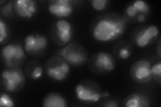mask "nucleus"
Masks as SVG:
<instances>
[{
  "label": "nucleus",
  "mask_w": 161,
  "mask_h": 107,
  "mask_svg": "<svg viewBox=\"0 0 161 107\" xmlns=\"http://www.w3.org/2000/svg\"><path fill=\"white\" fill-rule=\"evenodd\" d=\"M125 22L123 19L114 18H103L94 25L93 36L99 42H109L124 34Z\"/></svg>",
  "instance_id": "nucleus-1"
},
{
  "label": "nucleus",
  "mask_w": 161,
  "mask_h": 107,
  "mask_svg": "<svg viewBox=\"0 0 161 107\" xmlns=\"http://www.w3.org/2000/svg\"><path fill=\"white\" fill-rule=\"evenodd\" d=\"M58 54L69 64L73 66L83 64L87 60L86 54L77 44L71 43L66 47L60 50Z\"/></svg>",
  "instance_id": "nucleus-2"
},
{
  "label": "nucleus",
  "mask_w": 161,
  "mask_h": 107,
  "mask_svg": "<svg viewBox=\"0 0 161 107\" xmlns=\"http://www.w3.org/2000/svg\"><path fill=\"white\" fill-rule=\"evenodd\" d=\"M151 64L147 60H140L134 62L130 69L131 77L138 83H147L152 80Z\"/></svg>",
  "instance_id": "nucleus-3"
},
{
  "label": "nucleus",
  "mask_w": 161,
  "mask_h": 107,
  "mask_svg": "<svg viewBox=\"0 0 161 107\" xmlns=\"http://www.w3.org/2000/svg\"><path fill=\"white\" fill-rule=\"evenodd\" d=\"M5 88L9 92L18 90L24 83V76L19 69L5 70L2 74Z\"/></svg>",
  "instance_id": "nucleus-4"
},
{
  "label": "nucleus",
  "mask_w": 161,
  "mask_h": 107,
  "mask_svg": "<svg viewBox=\"0 0 161 107\" xmlns=\"http://www.w3.org/2000/svg\"><path fill=\"white\" fill-rule=\"evenodd\" d=\"M48 41L47 38L38 34H30L25 38L24 50L31 54L42 52L47 47Z\"/></svg>",
  "instance_id": "nucleus-5"
},
{
  "label": "nucleus",
  "mask_w": 161,
  "mask_h": 107,
  "mask_svg": "<svg viewBox=\"0 0 161 107\" xmlns=\"http://www.w3.org/2000/svg\"><path fill=\"white\" fill-rule=\"evenodd\" d=\"M22 46L19 44H9L2 49V57L7 66H11L14 62L22 60L25 57V52Z\"/></svg>",
  "instance_id": "nucleus-6"
},
{
  "label": "nucleus",
  "mask_w": 161,
  "mask_h": 107,
  "mask_svg": "<svg viewBox=\"0 0 161 107\" xmlns=\"http://www.w3.org/2000/svg\"><path fill=\"white\" fill-rule=\"evenodd\" d=\"M73 2L70 0H56L50 2L48 12L58 18H67L73 12Z\"/></svg>",
  "instance_id": "nucleus-7"
},
{
  "label": "nucleus",
  "mask_w": 161,
  "mask_h": 107,
  "mask_svg": "<svg viewBox=\"0 0 161 107\" xmlns=\"http://www.w3.org/2000/svg\"><path fill=\"white\" fill-rule=\"evenodd\" d=\"M14 9L18 16L30 19L37 12L36 2L32 0H17L14 3Z\"/></svg>",
  "instance_id": "nucleus-8"
},
{
  "label": "nucleus",
  "mask_w": 161,
  "mask_h": 107,
  "mask_svg": "<svg viewBox=\"0 0 161 107\" xmlns=\"http://www.w3.org/2000/svg\"><path fill=\"white\" fill-rule=\"evenodd\" d=\"M75 93L79 100L84 102L96 103L100 99L103 98L102 93H99L95 90L81 84H78L76 86Z\"/></svg>",
  "instance_id": "nucleus-9"
},
{
  "label": "nucleus",
  "mask_w": 161,
  "mask_h": 107,
  "mask_svg": "<svg viewBox=\"0 0 161 107\" xmlns=\"http://www.w3.org/2000/svg\"><path fill=\"white\" fill-rule=\"evenodd\" d=\"M159 30L156 25H151L141 30L136 37V43L140 48L146 47L152 40L158 36Z\"/></svg>",
  "instance_id": "nucleus-10"
},
{
  "label": "nucleus",
  "mask_w": 161,
  "mask_h": 107,
  "mask_svg": "<svg viewBox=\"0 0 161 107\" xmlns=\"http://www.w3.org/2000/svg\"><path fill=\"white\" fill-rule=\"evenodd\" d=\"M56 32L60 42L63 44H67L73 38L72 25L67 20L60 19L55 24Z\"/></svg>",
  "instance_id": "nucleus-11"
},
{
  "label": "nucleus",
  "mask_w": 161,
  "mask_h": 107,
  "mask_svg": "<svg viewBox=\"0 0 161 107\" xmlns=\"http://www.w3.org/2000/svg\"><path fill=\"white\" fill-rule=\"evenodd\" d=\"M53 66H49L47 70V75L57 81H63L67 78L69 72L70 67L67 62H61Z\"/></svg>",
  "instance_id": "nucleus-12"
},
{
  "label": "nucleus",
  "mask_w": 161,
  "mask_h": 107,
  "mask_svg": "<svg viewBox=\"0 0 161 107\" xmlns=\"http://www.w3.org/2000/svg\"><path fill=\"white\" fill-rule=\"evenodd\" d=\"M95 65L100 70L111 72L115 68L114 60L112 56L106 52H99L95 61Z\"/></svg>",
  "instance_id": "nucleus-13"
},
{
  "label": "nucleus",
  "mask_w": 161,
  "mask_h": 107,
  "mask_svg": "<svg viewBox=\"0 0 161 107\" xmlns=\"http://www.w3.org/2000/svg\"><path fill=\"white\" fill-rule=\"evenodd\" d=\"M67 105L66 99L57 93L49 94L43 100V106L45 107H65Z\"/></svg>",
  "instance_id": "nucleus-14"
},
{
  "label": "nucleus",
  "mask_w": 161,
  "mask_h": 107,
  "mask_svg": "<svg viewBox=\"0 0 161 107\" xmlns=\"http://www.w3.org/2000/svg\"><path fill=\"white\" fill-rule=\"evenodd\" d=\"M125 105L127 107L149 106L150 103L147 96L141 94H133L129 96L125 100Z\"/></svg>",
  "instance_id": "nucleus-15"
},
{
  "label": "nucleus",
  "mask_w": 161,
  "mask_h": 107,
  "mask_svg": "<svg viewBox=\"0 0 161 107\" xmlns=\"http://www.w3.org/2000/svg\"><path fill=\"white\" fill-rule=\"evenodd\" d=\"M133 6L136 9L138 13L140 12V14H145L149 12V6L148 4L142 0H137L133 3Z\"/></svg>",
  "instance_id": "nucleus-16"
},
{
  "label": "nucleus",
  "mask_w": 161,
  "mask_h": 107,
  "mask_svg": "<svg viewBox=\"0 0 161 107\" xmlns=\"http://www.w3.org/2000/svg\"><path fill=\"white\" fill-rule=\"evenodd\" d=\"M0 105L1 106L12 107L14 106V102L6 93H2L0 97Z\"/></svg>",
  "instance_id": "nucleus-17"
},
{
  "label": "nucleus",
  "mask_w": 161,
  "mask_h": 107,
  "mask_svg": "<svg viewBox=\"0 0 161 107\" xmlns=\"http://www.w3.org/2000/svg\"><path fill=\"white\" fill-rule=\"evenodd\" d=\"M93 8L97 11H102L107 6L106 0H93L91 2Z\"/></svg>",
  "instance_id": "nucleus-18"
},
{
  "label": "nucleus",
  "mask_w": 161,
  "mask_h": 107,
  "mask_svg": "<svg viewBox=\"0 0 161 107\" xmlns=\"http://www.w3.org/2000/svg\"><path fill=\"white\" fill-rule=\"evenodd\" d=\"M8 28L3 19H0V42L2 43L8 37Z\"/></svg>",
  "instance_id": "nucleus-19"
},
{
  "label": "nucleus",
  "mask_w": 161,
  "mask_h": 107,
  "mask_svg": "<svg viewBox=\"0 0 161 107\" xmlns=\"http://www.w3.org/2000/svg\"><path fill=\"white\" fill-rule=\"evenodd\" d=\"M151 73L153 76H157L158 77H160L161 76V63L158 62L157 64H154L153 66H151Z\"/></svg>",
  "instance_id": "nucleus-20"
},
{
  "label": "nucleus",
  "mask_w": 161,
  "mask_h": 107,
  "mask_svg": "<svg viewBox=\"0 0 161 107\" xmlns=\"http://www.w3.org/2000/svg\"><path fill=\"white\" fill-rule=\"evenodd\" d=\"M42 73H43V70L42 67H40V66H36V67L33 70L32 72V74H31L32 78L33 80L39 79L42 76Z\"/></svg>",
  "instance_id": "nucleus-21"
},
{
  "label": "nucleus",
  "mask_w": 161,
  "mask_h": 107,
  "mask_svg": "<svg viewBox=\"0 0 161 107\" xmlns=\"http://www.w3.org/2000/svg\"><path fill=\"white\" fill-rule=\"evenodd\" d=\"M126 13L129 17H134L138 14V11L133 6V5H130V6H128L126 8Z\"/></svg>",
  "instance_id": "nucleus-22"
},
{
  "label": "nucleus",
  "mask_w": 161,
  "mask_h": 107,
  "mask_svg": "<svg viewBox=\"0 0 161 107\" xmlns=\"http://www.w3.org/2000/svg\"><path fill=\"white\" fill-rule=\"evenodd\" d=\"M130 52L127 48H122L119 51V56L124 60L127 59L130 57Z\"/></svg>",
  "instance_id": "nucleus-23"
},
{
  "label": "nucleus",
  "mask_w": 161,
  "mask_h": 107,
  "mask_svg": "<svg viewBox=\"0 0 161 107\" xmlns=\"http://www.w3.org/2000/svg\"><path fill=\"white\" fill-rule=\"evenodd\" d=\"M138 20L140 22H142L145 20V16L144 14H139L138 16Z\"/></svg>",
  "instance_id": "nucleus-24"
},
{
  "label": "nucleus",
  "mask_w": 161,
  "mask_h": 107,
  "mask_svg": "<svg viewBox=\"0 0 161 107\" xmlns=\"http://www.w3.org/2000/svg\"><path fill=\"white\" fill-rule=\"evenodd\" d=\"M106 106H117V104L115 103V102L109 101L108 103H107Z\"/></svg>",
  "instance_id": "nucleus-25"
}]
</instances>
